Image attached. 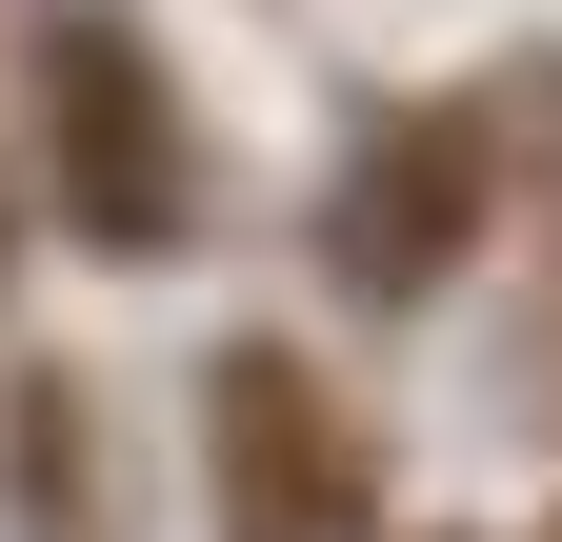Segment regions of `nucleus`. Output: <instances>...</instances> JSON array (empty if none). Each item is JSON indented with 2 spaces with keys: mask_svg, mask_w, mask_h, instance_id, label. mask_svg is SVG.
I'll return each instance as SVG.
<instances>
[{
  "mask_svg": "<svg viewBox=\"0 0 562 542\" xmlns=\"http://www.w3.org/2000/svg\"><path fill=\"white\" fill-rule=\"evenodd\" d=\"M201 483H222V542H382V462L322 402L302 342H222L201 362Z\"/></svg>",
  "mask_w": 562,
  "mask_h": 542,
  "instance_id": "nucleus-1",
  "label": "nucleus"
},
{
  "mask_svg": "<svg viewBox=\"0 0 562 542\" xmlns=\"http://www.w3.org/2000/svg\"><path fill=\"white\" fill-rule=\"evenodd\" d=\"M41 161H60V222L121 241V261H161L181 241V101H161V60H140V21H41Z\"/></svg>",
  "mask_w": 562,
  "mask_h": 542,
  "instance_id": "nucleus-2",
  "label": "nucleus"
},
{
  "mask_svg": "<svg viewBox=\"0 0 562 542\" xmlns=\"http://www.w3.org/2000/svg\"><path fill=\"white\" fill-rule=\"evenodd\" d=\"M462 241H482V121H462V101L362 121V142H341V181H322V261H341L362 302H422Z\"/></svg>",
  "mask_w": 562,
  "mask_h": 542,
  "instance_id": "nucleus-3",
  "label": "nucleus"
},
{
  "mask_svg": "<svg viewBox=\"0 0 562 542\" xmlns=\"http://www.w3.org/2000/svg\"><path fill=\"white\" fill-rule=\"evenodd\" d=\"M0 462H21V542H101V422H81L60 382L0 402Z\"/></svg>",
  "mask_w": 562,
  "mask_h": 542,
  "instance_id": "nucleus-4",
  "label": "nucleus"
},
{
  "mask_svg": "<svg viewBox=\"0 0 562 542\" xmlns=\"http://www.w3.org/2000/svg\"><path fill=\"white\" fill-rule=\"evenodd\" d=\"M0 241H21V201H0Z\"/></svg>",
  "mask_w": 562,
  "mask_h": 542,
  "instance_id": "nucleus-5",
  "label": "nucleus"
}]
</instances>
